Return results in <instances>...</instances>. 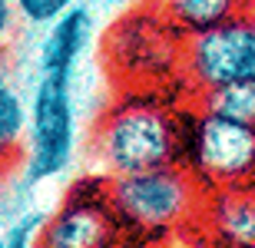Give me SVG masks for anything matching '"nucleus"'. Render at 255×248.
<instances>
[{
	"instance_id": "39448f33",
	"label": "nucleus",
	"mask_w": 255,
	"mask_h": 248,
	"mask_svg": "<svg viewBox=\"0 0 255 248\" xmlns=\"http://www.w3.org/2000/svg\"><path fill=\"white\" fill-rule=\"evenodd\" d=\"M189 169L209 189L255 179V126L199 109Z\"/></svg>"
},
{
	"instance_id": "f257e3e1",
	"label": "nucleus",
	"mask_w": 255,
	"mask_h": 248,
	"mask_svg": "<svg viewBox=\"0 0 255 248\" xmlns=\"http://www.w3.org/2000/svg\"><path fill=\"white\" fill-rule=\"evenodd\" d=\"M199 106L169 113L152 103H126L106 113L96 126V156L113 175L142 172L156 165H189Z\"/></svg>"
},
{
	"instance_id": "423d86ee",
	"label": "nucleus",
	"mask_w": 255,
	"mask_h": 248,
	"mask_svg": "<svg viewBox=\"0 0 255 248\" xmlns=\"http://www.w3.org/2000/svg\"><path fill=\"white\" fill-rule=\"evenodd\" d=\"M123 222L110 199V182L103 179H83L70 195L66 205L50 215L47 229L40 235V245L50 248H93V245H113L123 235Z\"/></svg>"
},
{
	"instance_id": "0eeeda50",
	"label": "nucleus",
	"mask_w": 255,
	"mask_h": 248,
	"mask_svg": "<svg viewBox=\"0 0 255 248\" xmlns=\"http://www.w3.org/2000/svg\"><path fill=\"white\" fill-rule=\"evenodd\" d=\"M202 225L222 245L255 248V179L209 189Z\"/></svg>"
},
{
	"instance_id": "f3484780",
	"label": "nucleus",
	"mask_w": 255,
	"mask_h": 248,
	"mask_svg": "<svg viewBox=\"0 0 255 248\" xmlns=\"http://www.w3.org/2000/svg\"><path fill=\"white\" fill-rule=\"evenodd\" d=\"M252 10H255V7H252Z\"/></svg>"
},
{
	"instance_id": "f8f14e48",
	"label": "nucleus",
	"mask_w": 255,
	"mask_h": 248,
	"mask_svg": "<svg viewBox=\"0 0 255 248\" xmlns=\"http://www.w3.org/2000/svg\"><path fill=\"white\" fill-rule=\"evenodd\" d=\"M17 3V13L27 23H37V27H43V23H53V20H60L70 7H76V0H13Z\"/></svg>"
},
{
	"instance_id": "9d476101",
	"label": "nucleus",
	"mask_w": 255,
	"mask_h": 248,
	"mask_svg": "<svg viewBox=\"0 0 255 248\" xmlns=\"http://www.w3.org/2000/svg\"><path fill=\"white\" fill-rule=\"evenodd\" d=\"M199 109L206 113H222L232 119L255 126V80L246 83H226L216 89H202L199 93Z\"/></svg>"
},
{
	"instance_id": "ddd939ff",
	"label": "nucleus",
	"mask_w": 255,
	"mask_h": 248,
	"mask_svg": "<svg viewBox=\"0 0 255 248\" xmlns=\"http://www.w3.org/2000/svg\"><path fill=\"white\" fill-rule=\"evenodd\" d=\"M47 215H33V212H27L20 222H13L7 229V248H23V245H30V242L37 239V235H43V229H47Z\"/></svg>"
},
{
	"instance_id": "1a4fd4ad",
	"label": "nucleus",
	"mask_w": 255,
	"mask_h": 248,
	"mask_svg": "<svg viewBox=\"0 0 255 248\" xmlns=\"http://www.w3.org/2000/svg\"><path fill=\"white\" fill-rule=\"evenodd\" d=\"M149 7L159 10L182 37H192L252 10L255 0H152Z\"/></svg>"
},
{
	"instance_id": "20e7f679",
	"label": "nucleus",
	"mask_w": 255,
	"mask_h": 248,
	"mask_svg": "<svg viewBox=\"0 0 255 248\" xmlns=\"http://www.w3.org/2000/svg\"><path fill=\"white\" fill-rule=\"evenodd\" d=\"M76 146V113L70 77L40 73L30 106V146H27V182L53 179L70 165Z\"/></svg>"
},
{
	"instance_id": "dca6fc26",
	"label": "nucleus",
	"mask_w": 255,
	"mask_h": 248,
	"mask_svg": "<svg viewBox=\"0 0 255 248\" xmlns=\"http://www.w3.org/2000/svg\"><path fill=\"white\" fill-rule=\"evenodd\" d=\"M0 248H7V239H0Z\"/></svg>"
},
{
	"instance_id": "4468645a",
	"label": "nucleus",
	"mask_w": 255,
	"mask_h": 248,
	"mask_svg": "<svg viewBox=\"0 0 255 248\" xmlns=\"http://www.w3.org/2000/svg\"><path fill=\"white\" fill-rule=\"evenodd\" d=\"M13 13H17V3L13 0H0V43L10 37L13 30Z\"/></svg>"
},
{
	"instance_id": "f03ea898",
	"label": "nucleus",
	"mask_w": 255,
	"mask_h": 248,
	"mask_svg": "<svg viewBox=\"0 0 255 248\" xmlns=\"http://www.w3.org/2000/svg\"><path fill=\"white\" fill-rule=\"evenodd\" d=\"M110 199L132 235H172L206 215L209 185L189 165L169 163L110 179Z\"/></svg>"
},
{
	"instance_id": "7ed1b4c3",
	"label": "nucleus",
	"mask_w": 255,
	"mask_h": 248,
	"mask_svg": "<svg viewBox=\"0 0 255 248\" xmlns=\"http://www.w3.org/2000/svg\"><path fill=\"white\" fill-rule=\"evenodd\" d=\"M182 77L202 89L255 80V10L192 33L182 43Z\"/></svg>"
},
{
	"instance_id": "2eb2a0df",
	"label": "nucleus",
	"mask_w": 255,
	"mask_h": 248,
	"mask_svg": "<svg viewBox=\"0 0 255 248\" xmlns=\"http://www.w3.org/2000/svg\"><path fill=\"white\" fill-rule=\"evenodd\" d=\"M110 3H136V0H110Z\"/></svg>"
},
{
	"instance_id": "6e6552de",
	"label": "nucleus",
	"mask_w": 255,
	"mask_h": 248,
	"mask_svg": "<svg viewBox=\"0 0 255 248\" xmlns=\"http://www.w3.org/2000/svg\"><path fill=\"white\" fill-rule=\"evenodd\" d=\"M90 23H93V17L86 7H70L60 20H53L50 33L43 37V47H40V73L73 77L76 60L90 40Z\"/></svg>"
},
{
	"instance_id": "9b49d317",
	"label": "nucleus",
	"mask_w": 255,
	"mask_h": 248,
	"mask_svg": "<svg viewBox=\"0 0 255 248\" xmlns=\"http://www.w3.org/2000/svg\"><path fill=\"white\" fill-rule=\"evenodd\" d=\"M30 126L27 103L20 99V93L13 86L0 83V156L20 153V139Z\"/></svg>"
}]
</instances>
